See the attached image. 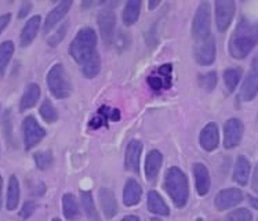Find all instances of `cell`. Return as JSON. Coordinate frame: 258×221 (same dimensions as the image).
<instances>
[{"mask_svg": "<svg viewBox=\"0 0 258 221\" xmlns=\"http://www.w3.org/2000/svg\"><path fill=\"white\" fill-rule=\"evenodd\" d=\"M141 11V0H130L127 2L123 10V22L127 27H130L133 24H136L140 17Z\"/></svg>", "mask_w": 258, "mask_h": 221, "instance_id": "obj_27", "label": "cell"}, {"mask_svg": "<svg viewBox=\"0 0 258 221\" xmlns=\"http://www.w3.org/2000/svg\"><path fill=\"white\" fill-rule=\"evenodd\" d=\"M68 22H65L63 24V27H61L59 29H58L55 33H53L51 35V37L48 39V46H53V47H55L58 43L62 40L63 37H65V35H67V31H68Z\"/></svg>", "mask_w": 258, "mask_h": 221, "instance_id": "obj_36", "label": "cell"}, {"mask_svg": "<svg viewBox=\"0 0 258 221\" xmlns=\"http://www.w3.org/2000/svg\"><path fill=\"white\" fill-rule=\"evenodd\" d=\"M194 176H195L196 183V191L201 196L209 194L211 185L210 173L203 163H195L194 164Z\"/></svg>", "mask_w": 258, "mask_h": 221, "instance_id": "obj_17", "label": "cell"}, {"mask_svg": "<svg viewBox=\"0 0 258 221\" xmlns=\"http://www.w3.org/2000/svg\"><path fill=\"white\" fill-rule=\"evenodd\" d=\"M119 119H120V112H119V109H111L108 106H102L98 111V114L90 121V127L91 129H98L101 126H105L108 121L117 122Z\"/></svg>", "mask_w": 258, "mask_h": 221, "instance_id": "obj_22", "label": "cell"}, {"mask_svg": "<svg viewBox=\"0 0 258 221\" xmlns=\"http://www.w3.org/2000/svg\"><path fill=\"white\" fill-rule=\"evenodd\" d=\"M163 163V155L158 149H153L147 155L145 159V176L148 181H155L158 177L160 168Z\"/></svg>", "mask_w": 258, "mask_h": 221, "instance_id": "obj_18", "label": "cell"}, {"mask_svg": "<svg viewBox=\"0 0 258 221\" xmlns=\"http://www.w3.org/2000/svg\"><path fill=\"white\" fill-rule=\"evenodd\" d=\"M248 202L251 203L254 209H258V199L257 198H253V196H248Z\"/></svg>", "mask_w": 258, "mask_h": 221, "instance_id": "obj_42", "label": "cell"}, {"mask_svg": "<svg viewBox=\"0 0 258 221\" xmlns=\"http://www.w3.org/2000/svg\"><path fill=\"white\" fill-rule=\"evenodd\" d=\"M141 153H143V144L137 140L128 142L126 148V159L124 164L128 172L140 173V163H141Z\"/></svg>", "mask_w": 258, "mask_h": 221, "instance_id": "obj_14", "label": "cell"}, {"mask_svg": "<svg viewBox=\"0 0 258 221\" xmlns=\"http://www.w3.org/2000/svg\"><path fill=\"white\" fill-rule=\"evenodd\" d=\"M20 202V183L16 176H11L9 181V190H7V210H16Z\"/></svg>", "mask_w": 258, "mask_h": 221, "instance_id": "obj_28", "label": "cell"}, {"mask_svg": "<svg viewBox=\"0 0 258 221\" xmlns=\"http://www.w3.org/2000/svg\"><path fill=\"white\" fill-rule=\"evenodd\" d=\"M35 209H36L35 202H33V200H28V202H25V203H24V206H22V210L20 214H21L22 218H29V217L33 214Z\"/></svg>", "mask_w": 258, "mask_h": 221, "instance_id": "obj_37", "label": "cell"}, {"mask_svg": "<svg viewBox=\"0 0 258 221\" xmlns=\"http://www.w3.org/2000/svg\"><path fill=\"white\" fill-rule=\"evenodd\" d=\"M22 132H24V144H25L27 151L36 147L37 144L46 137V130L37 123L33 116H27L24 119Z\"/></svg>", "mask_w": 258, "mask_h": 221, "instance_id": "obj_6", "label": "cell"}, {"mask_svg": "<svg viewBox=\"0 0 258 221\" xmlns=\"http://www.w3.org/2000/svg\"><path fill=\"white\" fill-rule=\"evenodd\" d=\"M240 79H242V71L240 69L231 68L224 72V82H225L228 91H231V93L236 89Z\"/></svg>", "mask_w": 258, "mask_h": 221, "instance_id": "obj_31", "label": "cell"}, {"mask_svg": "<svg viewBox=\"0 0 258 221\" xmlns=\"http://www.w3.org/2000/svg\"><path fill=\"white\" fill-rule=\"evenodd\" d=\"M164 190L169 194V196L173 200V203L177 207H184L188 203L189 198V185H188V179L182 170L178 168H170L166 172L164 177Z\"/></svg>", "mask_w": 258, "mask_h": 221, "instance_id": "obj_3", "label": "cell"}, {"mask_svg": "<svg viewBox=\"0 0 258 221\" xmlns=\"http://www.w3.org/2000/svg\"><path fill=\"white\" fill-rule=\"evenodd\" d=\"M98 198H100L101 209L104 211L106 218H113L119 211V206H117L113 192L111 190L102 188L100 191V194H98Z\"/></svg>", "mask_w": 258, "mask_h": 221, "instance_id": "obj_19", "label": "cell"}, {"mask_svg": "<svg viewBox=\"0 0 258 221\" xmlns=\"http://www.w3.org/2000/svg\"><path fill=\"white\" fill-rule=\"evenodd\" d=\"M80 200H82V207L85 210V214L89 217L91 221H100V214L95 209L93 194L90 191H82L80 192Z\"/></svg>", "mask_w": 258, "mask_h": 221, "instance_id": "obj_29", "label": "cell"}, {"mask_svg": "<svg viewBox=\"0 0 258 221\" xmlns=\"http://www.w3.org/2000/svg\"><path fill=\"white\" fill-rule=\"evenodd\" d=\"M258 43V21L243 17L229 40V53L233 58H246Z\"/></svg>", "mask_w": 258, "mask_h": 221, "instance_id": "obj_2", "label": "cell"}, {"mask_svg": "<svg viewBox=\"0 0 258 221\" xmlns=\"http://www.w3.org/2000/svg\"><path fill=\"white\" fill-rule=\"evenodd\" d=\"M40 98V87L36 83L28 84V87L22 94L21 102H20V111H28L36 105L37 101Z\"/></svg>", "mask_w": 258, "mask_h": 221, "instance_id": "obj_25", "label": "cell"}, {"mask_svg": "<svg viewBox=\"0 0 258 221\" xmlns=\"http://www.w3.org/2000/svg\"><path fill=\"white\" fill-rule=\"evenodd\" d=\"M171 71H173V67L170 64L159 67L158 75H152V76L148 78L149 87L155 90V91L170 89V86H171Z\"/></svg>", "mask_w": 258, "mask_h": 221, "instance_id": "obj_12", "label": "cell"}, {"mask_svg": "<svg viewBox=\"0 0 258 221\" xmlns=\"http://www.w3.org/2000/svg\"><path fill=\"white\" fill-rule=\"evenodd\" d=\"M192 33H194L196 43L203 42L211 37L210 5L206 2L201 3V6L198 7L194 24H192Z\"/></svg>", "mask_w": 258, "mask_h": 221, "instance_id": "obj_5", "label": "cell"}, {"mask_svg": "<svg viewBox=\"0 0 258 221\" xmlns=\"http://www.w3.org/2000/svg\"><path fill=\"white\" fill-rule=\"evenodd\" d=\"M143 195V188L134 179L127 180L123 191V202L126 206H136L140 203Z\"/></svg>", "mask_w": 258, "mask_h": 221, "instance_id": "obj_20", "label": "cell"}, {"mask_svg": "<svg viewBox=\"0 0 258 221\" xmlns=\"http://www.w3.org/2000/svg\"><path fill=\"white\" fill-rule=\"evenodd\" d=\"M243 200L242 191L239 188H228L220 191L216 196V207L218 210H228L237 206Z\"/></svg>", "mask_w": 258, "mask_h": 221, "instance_id": "obj_11", "label": "cell"}, {"mask_svg": "<svg viewBox=\"0 0 258 221\" xmlns=\"http://www.w3.org/2000/svg\"><path fill=\"white\" fill-rule=\"evenodd\" d=\"M250 172H251V164L247 160V158L239 156L236 159L235 169H233V180H235V183H237L239 185L247 184Z\"/></svg>", "mask_w": 258, "mask_h": 221, "instance_id": "obj_24", "label": "cell"}, {"mask_svg": "<svg viewBox=\"0 0 258 221\" xmlns=\"http://www.w3.org/2000/svg\"><path fill=\"white\" fill-rule=\"evenodd\" d=\"M69 54L87 79L100 74L101 58L97 51V35L91 28H82L69 46Z\"/></svg>", "mask_w": 258, "mask_h": 221, "instance_id": "obj_1", "label": "cell"}, {"mask_svg": "<svg viewBox=\"0 0 258 221\" xmlns=\"http://www.w3.org/2000/svg\"><path fill=\"white\" fill-rule=\"evenodd\" d=\"M2 191H3V179L0 176V207H2Z\"/></svg>", "mask_w": 258, "mask_h": 221, "instance_id": "obj_44", "label": "cell"}, {"mask_svg": "<svg viewBox=\"0 0 258 221\" xmlns=\"http://www.w3.org/2000/svg\"><path fill=\"white\" fill-rule=\"evenodd\" d=\"M148 221H160V220H159V218H149Z\"/></svg>", "mask_w": 258, "mask_h": 221, "instance_id": "obj_46", "label": "cell"}, {"mask_svg": "<svg viewBox=\"0 0 258 221\" xmlns=\"http://www.w3.org/2000/svg\"><path fill=\"white\" fill-rule=\"evenodd\" d=\"M63 216L69 221H76L80 217V209L78 200L72 194H65L62 196Z\"/></svg>", "mask_w": 258, "mask_h": 221, "instance_id": "obj_26", "label": "cell"}, {"mask_svg": "<svg viewBox=\"0 0 258 221\" xmlns=\"http://www.w3.org/2000/svg\"><path fill=\"white\" fill-rule=\"evenodd\" d=\"M71 6H72V2H71V0H63V2H59V3L54 7L53 10L48 13L47 18H46V21H44V28H43L46 33H48V32L51 31V29L57 25L58 22L62 21L63 17L68 14Z\"/></svg>", "mask_w": 258, "mask_h": 221, "instance_id": "obj_16", "label": "cell"}, {"mask_svg": "<svg viewBox=\"0 0 258 221\" xmlns=\"http://www.w3.org/2000/svg\"><path fill=\"white\" fill-rule=\"evenodd\" d=\"M243 137V123L236 118H232L224 125V147L227 149L237 147Z\"/></svg>", "mask_w": 258, "mask_h": 221, "instance_id": "obj_10", "label": "cell"}, {"mask_svg": "<svg viewBox=\"0 0 258 221\" xmlns=\"http://www.w3.org/2000/svg\"><path fill=\"white\" fill-rule=\"evenodd\" d=\"M3 125H5V133L6 138L10 140L11 138V114L10 111H7L5 114V118H3Z\"/></svg>", "mask_w": 258, "mask_h": 221, "instance_id": "obj_38", "label": "cell"}, {"mask_svg": "<svg viewBox=\"0 0 258 221\" xmlns=\"http://www.w3.org/2000/svg\"><path fill=\"white\" fill-rule=\"evenodd\" d=\"M13 54H14V43L11 40H6L0 44V79L5 76L6 69L11 61Z\"/></svg>", "mask_w": 258, "mask_h": 221, "instance_id": "obj_30", "label": "cell"}, {"mask_svg": "<svg viewBox=\"0 0 258 221\" xmlns=\"http://www.w3.org/2000/svg\"><path fill=\"white\" fill-rule=\"evenodd\" d=\"M258 93V54L254 57L251 67L248 69L246 78L243 80L240 89V100L251 101Z\"/></svg>", "mask_w": 258, "mask_h": 221, "instance_id": "obj_7", "label": "cell"}, {"mask_svg": "<svg viewBox=\"0 0 258 221\" xmlns=\"http://www.w3.org/2000/svg\"><path fill=\"white\" fill-rule=\"evenodd\" d=\"M39 112H40V116H42L43 119L47 122V123H54V122L58 121V112L50 100L43 101V104L40 105V111H39Z\"/></svg>", "mask_w": 258, "mask_h": 221, "instance_id": "obj_32", "label": "cell"}, {"mask_svg": "<svg viewBox=\"0 0 258 221\" xmlns=\"http://www.w3.org/2000/svg\"><path fill=\"white\" fill-rule=\"evenodd\" d=\"M121 221H140L137 216H126L124 218H121Z\"/></svg>", "mask_w": 258, "mask_h": 221, "instance_id": "obj_43", "label": "cell"}, {"mask_svg": "<svg viewBox=\"0 0 258 221\" xmlns=\"http://www.w3.org/2000/svg\"><path fill=\"white\" fill-rule=\"evenodd\" d=\"M159 5V2H149V9H155V7H156V6Z\"/></svg>", "mask_w": 258, "mask_h": 221, "instance_id": "obj_45", "label": "cell"}, {"mask_svg": "<svg viewBox=\"0 0 258 221\" xmlns=\"http://www.w3.org/2000/svg\"><path fill=\"white\" fill-rule=\"evenodd\" d=\"M147 198L148 210L151 211V213H155V214H158V216H169V206H167V203L164 202L163 198H162L156 191H149Z\"/></svg>", "mask_w": 258, "mask_h": 221, "instance_id": "obj_21", "label": "cell"}, {"mask_svg": "<svg viewBox=\"0 0 258 221\" xmlns=\"http://www.w3.org/2000/svg\"><path fill=\"white\" fill-rule=\"evenodd\" d=\"M40 17L33 16L29 21L25 24V27L22 28L21 32V46L22 47H28L36 37L39 28H40Z\"/></svg>", "mask_w": 258, "mask_h": 221, "instance_id": "obj_23", "label": "cell"}, {"mask_svg": "<svg viewBox=\"0 0 258 221\" xmlns=\"http://www.w3.org/2000/svg\"><path fill=\"white\" fill-rule=\"evenodd\" d=\"M199 83L205 90L211 91L217 86V74L216 72H209V74L202 75L199 78Z\"/></svg>", "mask_w": 258, "mask_h": 221, "instance_id": "obj_35", "label": "cell"}, {"mask_svg": "<svg viewBox=\"0 0 258 221\" xmlns=\"http://www.w3.org/2000/svg\"><path fill=\"white\" fill-rule=\"evenodd\" d=\"M47 86L55 98H68L72 93V84L62 64H55L47 74Z\"/></svg>", "mask_w": 258, "mask_h": 221, "instance_id": "obj_4", "label": "cell"}, {"mask_svg": "<svg viewBox=\"0 0 258 221\" xmlns=\"http://www.w3.org/2000/svg\"><path fill=\"white\" fill-rule=\"evenodd\" d=\"M233 16H235V3L232 0L216 2V22L218 31H227L231 25Z\"/></svg>", "mask_w": 258, "mask_h": 221, "instance_id": "obj_9", "label": "cell"}, {"mask_svg": "<svg viewBox=\"0 0 258 221\" xmlns=\"http://www.w3.org/2000/svg\"><path fill=\"white\" fill-rule=\"evenodd\" d=\"M196 61L202 65H210L216 60V43L213 36L207 40L196 43L195 46Z\"/></svg>", "mask_w": 258, "mask_h": 221, "instance_id": "obj_13", "label": "cell"}, {"mask_svg": "<svg viewBox=\"0 0 258 221\" xmlns=\"http://www.w3.org/2000/svg\"><path fill=\"white\" fill-rule=\"evenodd\" d=\"M253 190H254V192H257L258 194V163H257V166H255V170H254Z\"/></svg>", "mask_w": 258, "mask_h": 221, "instance_id": "obj_41", "label": "cell"}, {"mask_svg": "<svg viewBox=\"0 0 258 221\" xmlns=\"http://www.w3.org/2000/svg\"><path fill=\"white\" fill-rule=\"evenodd\" d=\"M253 220V214L251 211L247 210V209H236V210L231 211L227 217H225V221H251Z\"/></svg>", "mask_w": 258, "mask_h": 221, "instance_id": "obj_34", "label": "cell"}, {"mask_svg": "<svg viewBox=\"0 0 258 221\" xmlns=\"http://www.w3.org/2000/svg\"><path fill=\"white\" fill-rule=\"evenodd\" d=\"M31 10H32V3H29V2L22 3L21 9H20V13H18V18H25V17L29 14V11Z\"/></svg>", "mask_w": 258, "mask_h": 221, "instance_id": "obj_39", "label": "cell"}, {"mask_svg": "<svg viewBox=\"0 0 258 221\" xmlns=\"http://www.w3.org/2000/svg\"><path fill=\"white\" fill-rule=\"evenodd\" d=\"M35 163H36L37 169L40 170H47V169L51 168L53 164V153L51 151H42V152H36L35 153Z\"/></svg>", "mask_w": 258, "mask_h": 221, "instance_id": "obj_33", "label": "cell"}, {"mask_svg": "<svg viewBox=\"0 0 258 221\" xmlns=\"http://www.w3.org/2000/svg\"><path fill=\"white\" fill-rule=\"evenodd\" d=\"M53 221H61V220H59V218H54Z\"/></svg>", "mask_w": 258, "mask_h": 221, "instance_id": "obj_47", "label": "cell"}, {"mask_svg": "<svg viewBox=\"0 0 258 221\" xmlns=\"http://www.w3.org/2000/svg\"><path fill=\"white\" fill-rule=\"evenodd\" d=\"M11 20V14H3V16H0V33L5 31L7 25L10 24Z\"/></svg>", "mask_w": 258, "mask_h": 221, "instance_id": "obj_40", "label": "cell"}, {"mask_svg": "<svg viewBox=\"0 0 258 221\" xmlns=\"http://www.w3.org/2000/svg\"><path fill=\"white\" fill-rule=\"evenodd\" d=\"M98 28H100L102 42L105 43L106 46H111L115 39L116 31V16L111 9L102 10L98 14Z\"/></svg>", "mask_w": 258, "mask_h": 221, "instance_id": "obj_8", "label": "cell"}, {"mask_svg": "<svg viewBox=\"0 0 258 221\" xmlns=\"http://www.w3.org/2000/svg\"><path fill=\"white\" fill-rule=\"evenodd\" d=\"M199 141H201L202 148L207 152H211L218 147V144H220V132H218V126L216 123H209V125H206L203 127Z\"/></svg>", "mask_w": 258, "mask_h": 221, "instance_id": "obj_15", "label": "cell"}]
</instances>
